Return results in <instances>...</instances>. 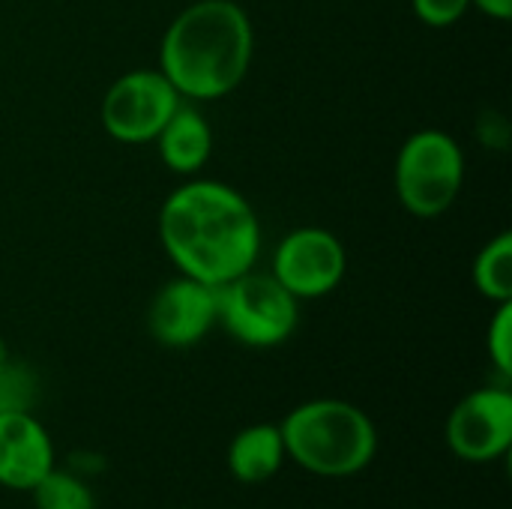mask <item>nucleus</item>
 <instances>
[{
    "instance_id": "5",
    "label": "nucleus",
    "mask_w": 512,
    "mask_h": 509,
    "mask_svg": "<svg viewBox=\"0 0 512 509\" xmlns=\"http://www.w3.org/2000/svg\"><path fill=\"white\" fill-rule=\"evenodd\" d=\"M216 300L219 327L246 348H276L294 336L300 321V300L255 267L219 285Z\"/></svg>"
},
{
    "instance_id": "7",
    "label": "nucleus",
    "mask_w": 512,
    "mask_h": 509,
    "mask_svg": "<svg viewBox=\"0 0 512 509\" xmlns=\"http://www.w3.org/2000/svg\"><path fill=\"white\" fill-rule=\"evenodd\" d=\"M348 273L345 243L321 228L303 225L288 231L273 252L270 276L294 297V300H318L333 294Z\"/></svg>"
},
{
    "instance_id": "16",
    "label": "nucleus",
    "mask_w": 512,
    "mask_h": 509,
    "mask_svg": "<svg viewBox=\"0 0 512 509\" xmlns=\"http://www.w3.org/2000/svg\"><path fill=\"white\" fill-rule=\"evenodd\" d=\"M486 351L501 378H512V300L498 303L486 330Z\"/></svg>"
},
{
    "instance_id": "11",
    "label": "nucleus",
    "mask_w": 512,
    "mask_h": 509,
    "mask_svg": "<svg viewBox=\"0 0 512 509\" xmlns=\"http://www.w3.org/2000/svg\"><path fill=\"white\" fill-rule=\"evenodd\" d=\"M153 144H156L162 165L171 174L195 177L198 171L207 168V162L213 156V129H210L207 117L201 114V108H195L192 102L183 99L174 108V114L168 117V123L159 129Z\"/></svg>"
},
{
    "instance_id": "10",
    "label": "nucleus",
    "mask_w": 512,
    "mask_h": 509,
    "mask_svg": "<svg viewBox=\"0 0 512 509\" xmlns=\"http://www.w3.org/2000/svg\"><path fill=\"white\" fill-rule=\"evenodd\" d=\"M54 465L51 435L33 411L0 414V486L30 492Z\"/></svg>"
},
{
    "instance_id": "14",
    "label": "nucleus",
    "mask_w": 512,
    "mask_h": 509,
    "mask_svg": "<svg viewBox=\"0 0 512 509\" xmlns=\"http://www.w3.org/2000/svg\"><path fill=\"white\" fill-rule=\"evenodd\" d=\"M36 509H96L90 486L72 471H60L57 465L30 489Z\"/></svg>"
},
{
    "instance_id": "3",
    "label": "nucleus",
    "mask_w": 512,
    "mask_h": 509,
    "mask_svg": "<svg viewBox=\"0 0 512 509\" xmlns=\"http://www.w3.org/2000/svg\"><path fill=\"white\" fill-rule=\"evenodd\" d=\"M285 456L315 477H354L378 453V429L366 411L345 399H312L297 405L279 426Z\"/></svg>"
},
{
    "instance_id": "4",
    "label": "nucleus",
    "mask_w": 512,
    "mask_h": 509,
    "mask_svg": "<svg viewBox=\"0 0 512 509\" xmlns=\"http://www.w3.org/2000/svg\"><path fill=\"white\" fill-rule=\"evenodd\" d=\"M465 150L444 129H417L393 162L399 204L417 219L444 216L465 186Z\"/></svg>"
},
{
    "instance_id": "15",
    "label": "nucleus",
    "mask_w": 512,
    "mask_h": 509,
    "mask_svg": "<svg viewBox=\"0 0 512 509\" xmlns=\"http://www.w3.org/2000/svg\"><path fill=\"white\" fill-rule=\"evenodd\" d=\"M39 396V378L36 372L21 363L12 360L0 369V414H12V411H33Z\"/></svg>"
},
{
    "instance_id": "1",
    "label": "nucleus",
    "mask_w": 512,
    "mask_h": 509,
    "mask_svg": "<svg viewBox=\"0 0 512 509\" xmlns=\"http://www.w3.org/2000/svg\"><path fill=\"white\" fill-rule=\"evenodd\" d=\"M159 243L177 273L213 288L252 270L261 255V222L243 192L222 180L189 177L159 207Z\"/></svg>"
},
{
    "instance_id": "9",
    "label": "nucleus",
    "mask_w": 512,
    "mask_h": 509,
    "mask_svg": "<svg viewBox=\"0 0 512 509\" xmlns=\"http://www.w3.org/2000/svg\"><path fill=\"white\" fill-rule=\"evenodd\" d=\"M447 444L465 462H495L512 447V393L480 387L468 393L447 420Z\"/></svg>"
},
{
    "instance_id": "17",
    "label": "nucleus",
    "mask_w": 512,
    "mask_h": 509,
    "mask_svg": "<svg viewBox=\"0 0 512 509\" xmlns=\"http://www.w3.org/2000/svg\"><path fill=\"white\" fill-rule=\"evenodd\" d=\"M414 15L426 24V27H453L456 21L465 18V12L471 9V0H411Z\"/></svg>"
},
{
    "instance_id": "2",
    "label": "nucleus",
    "mask_w": 512,
    "mask_h": 509,
    "mask_svg": "<svg viewBox=\"0 0 512 509\" xmlns=\"http://www.w3.org/2000/svg\"><path fill=\"white\" fill-rule=\"evenodd\" d=\"M255 57V27L234 0H195L180 9L159 42V72L186 102L234 93Z\"/></svg>"
},
{
    "instance_id": "19",
    "label": "nucleus",
    "mask_w": 512,
    "mask_h": 509,
    "mask_svg": "<svg viewBox=\"0 0 512 509\" xmlns=\"http://www.w3.org/2000/svg\"><path fill=\"white\" fill-rule=\"evenodd\" d=\"M9 357H12V354H9V345H6V339L0 336V369L9 363Z\"/></svg>"
},
{
    "instance_id": "13",
    "label": "nucleus",
    "mask_w": 512,
    "mask_h": 509,
    "mask_svg": "<svg viewBox=\"0 0 512 509\" xmlns=\"http://www.w3.org/2000/svg\"><path fill=\"white\" fill-rule=\"evenodd\" d=\"M471 279L474 288L480 291V297H486L489 303H507L512 300V234L501 231L495 234L474 258L471 267Z\"/></svg>"
},
{
    "instance_id": "6",
    "label": "nucleus",
    "mask_w": 512,
    "mask_h": 509,
    "mask_svg": "<svg viewBox=\"0 0 512 509\" xmlns=\"http://www.w3.org/2000/svg\"><path fill=\"white\" fill-rule=\"evenodd\" d=\"M180 102V93L159 69H129L108 84L99 120L108 138L120 144H153Z\"/></svg>"
},
{
    "instance_id": "8",
    "label": "nucleus",
    "mask_w": 512,
    "mask_h": 509,
    "mask_svg": "<svg viewBox=\"0 0 512 509\" xmlns=\"http://www.w3.org/2000/svg\"><path fill=\"white\" fill-rule=\"evenodd\" d=\"M219 324L216 288L192 276H171L150 300L147 330L162 348H192Z\"/></svg>"
},
{
    "instance_id": "18",
    "label": "nucleus",
    "mask_w": 512,
    "mask_h": 509,
    "mask_svg": "<svg viewBox=\"0 0 512 509\" xmlns=\"http://www.w3.org/2000/svg\"><path fill=\"white\" fill-rule=\"evenodd\" d=\"M471 9H480L483 15H489L495 21L512 18V0H471Z\"/></svg>"
},
{
    "instance_id": "12",
    "label": "nucleus",
    "mask_w": 512,
    "mask_h": 509,
    "mask_svg": "<svg viewBox=\"0 0 512 509\" xmlns=\"http://www.w3.org/2000/svg\"><path fill=\"white\" fill-rule=\"evenodd\" d=\"M285 459H288L285 441H282L279 426H273V423L246 426L243 432L234 435V441L228 447V471L234 474V480H240L246 486L273 480Z\"/></svg>"
}]
</instances>
